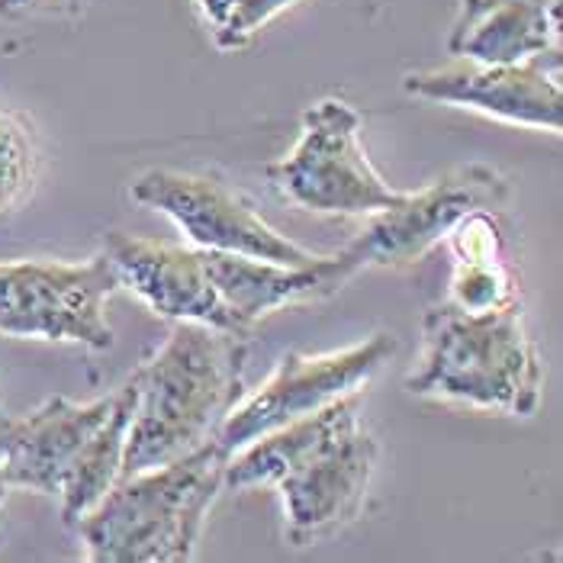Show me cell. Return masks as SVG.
<instances>
[{
	"label": "cell",
	"mask_w": 563,
	"mask_h": 563,
	"mask_svg": "<svg viewBox=\"0 0 563 563\" xmlns=\"http://www.w3.org/2000/svg\"><path fill=\"white\" fill-rule=\"evenodd\" d=\"M40 177V139L33 123L0 107V217L13 213L36 187Z\"/></svg>",
	"instance_id": "9a60e30c"
},
{
	"label": "cell",
	"mask_w": 563,
	"mask_h": 563,
	"mask_svg": "<svg viewBox=\"0 0 563 563\" xmlns=\"http://www.w3.org/2000/svg\"><path fill=\"white\" fill-rule=\"evenodd\" d=\"M0 409H3V402H0Z\"/></svg>",
	"instance_id": "d6986e66"
},
{
	"label": "cell",
	"mask_w": 563,
	"mask_h": 563,
	"mask_svg": "<svg viewBox=\"0 0 563 563\" xmlns=\"http://www.w3.org/2000/svg\"><path fill=\"white\" fill-rule=\"evenodd\" d=\"M229 454L210 438L190 454L120 477L71 528L93 563H180L197 554L207 516L225 489Z\"/></svg>",
	"instance_id": "277c9868"
},
{
	"label": "cell",
	"mask_w": 563,
	"mask_h": 563,
	"mask_svg": "<svg viewBox=\"0 0 563 563\" xmlns=\"http://www.w3.org/2000/svg\"><path fill=\"white\" fill-rule=\"evenodd\" d=\"M393 354L396 339L390 332H374L357 345L329 354L287 351L258 390L232 406L213 441L232 457L264 434L312 416L347 393L364 390Z\"/></svg>",
	"instance_id": "9c48e42d"
},
{
	"label": "cell",
	"mask_w": 563,
	"mask_h": 563,
	"mask_svg": "<svg viewBox=\"0 0 563 563\" xmlns=\"http://www.w3.org/2000/svg\"><path fill=\"white\" fill-rule=\"evenodd\" d=\"M264 177L280 200L316 217H374L402 197L371 165L361 113L339 97L306 107L297 145L271 162Z\"/></svg>",
	"instance_id": "8992f818"
},
{
	"label": "cell",
	"mask_w": 563,
	"mask_h": 563,
	"mask_svg": "<svg viewBox=\"0 0 563 563\" xmlns=\"http://www.w3.org/2000/svg\"><path fill=\"white\" fill-rule=\"evenodd\" d=\"M130 194L139 207L172 219L184 239L197 249L232 252L290 267H309L322 258L280 235L245 194L232 190L213 174L152 168L132 180Z\"/></svg>",
	"instance_id": "30bf717a"
},
{
	"label": "cell",
	"mask_w": 563,
	"mask_h": 563,
	"mask_svg": "<svg viewBox=\"0 0 563 563\" xmlns=\"http://www.w3.org/2000/svg\"><path fill=\"white\" fill-rule=\"evenodd\" d=\"M93 0H0V20L81 16Z\"/></svg>",
	"instance_id": "e0dca14e"
},
{
	"label": "cell",
	"mask_w": 563,
	"mask_h": 563,
	"mask_svg": "<svg viewBox=\"0 0 563 563\" xmlns=\"http://www.w3.org/2000/svg\"><path fill=\"white\" fill-rule=\"evenodd\" d=\"M563 0H461L448 52L483 65L563 55Z\"/></svg>",
	"instance_id": "4fadbf2b"
},
{
	"label": "cell",
	"mask_w": 563,
	"mask_h": 563,
	"mask_svg": "<svg viewBox=\"0 0 563 563\" xmlns=\"http://www.w3.org/2000/svg\"><path fill=\"white\" fill-rule=\"evenodd\" d=\"M117 290V267L103 252L87 261H0V335L107 351V303Z\"/></svg>",
	"instance_id": "52a82bcc"
},
{
	"label": "cell",
	"mask_w": 563,
	"mask_h": 563,
	"mask_svg": "<svg viewBox=\"0 0 563 563\" xmlns=\"http://www.w3.org/2000/svg\"><path fill=\"white\" fill-rule=\"evenodd\" d=\"M509 197L512 187L503 174L471 162L419 190H402L390 210L374 213L342 252L357 274L367 267H406L438 249L471 213H503Z\"/></svg>",
	"instance_id": "ba28073f"
},
{
	"label": "cell",
	"mask_w": 563,
	"mask_h": 563,
	"mask_svg": "<svg viewBox=\"0 0 563 563\" xmlns=\"http://www.w3.org/2000/svg\"><path fill=\"white\" fill-rule=\"evenodd\" d=\"M444 242L454 255L448 303L467 312L521 303L519 271L509 261V239L499 213H471Z\"/></svg>",
	"instance_id": "5bb4252c"
},
{
	"label": "cell",
	"mask_w": 563,
	"mask_h": 563,
	"mask_svg": "<svg viewBox=\"0 0 563 563\" xmlns=\"http://www.w3.org/2000/svg\"><path fill=\"white\" fill-rule=\"evenodd\" d=\"M406 393L432 402L534 416L544 364L525 332L521 303L467 312L441 300L422 316V351L406 374Z\"/></svg>",
	"instance_id": "3957f363"
},
{
	"label": "cell",
	"mask_w": 563,
	"mask_h": 563,
	"mask_svg": "<svg viewBox=\"0 0 563 563\" xmlns=\"http://www.w3.org/2000/svg\"><path fill=\"white\" fill-rule=\"evenodd\" d=\"M563 55L519 65H483L454 58L444 68L412 71L402 78L406 93L432 103L477 110L493 120L528 130H563Z\"/></svg>",
	"instance_id": "8fae6325"
},
{
	"label": "cell",
	"mask_w": 563,
	"mask_h": 563,
	"mask_svg": "<svg viewBox=\"0 0 563 563\" xmlns=\"http://www.w3.org/2000/svg\"><path fill=\"white\" fill-rule=\"evenodd\" d=\"M300 0H225L222 20L213 26V40L219 52H239L261 33L264 23H271L277 13L294 7Z\"/></svg>",
	"instance_id": "2e32d148"
},
{
	"label": "cell",
	"mask_w": 563,
	"mask_h": 563,
	"mask_svg": "<svg viewBox=\"0 0 563 563\" xmlns=\"http://www.w3.org/2000/svg\"><path fill=\"white\" fill-rule=\"evenodd\" d=\"M103 255L117 267L120 287H130L162 319L197 322L225 332V316L203 261V249L142 239L130 232H107Z\"/></svg>",
	"instance_id": "7c38bea8"
},
{
	"label": "cell",
	"mask_w": 563,
	"mask_h": 563,
	"mask_svg": "<svg viewBox=\"0 0 563 563\" xmlns=\"http://www.w3.org/2000/svg\"><path fill=\"white\" fill-rule=\"evenodd\" d=\"M135 390L126 380L93 402L45 399L26 416H7L3 471L10 489L55 496L71 528L123 474Z\"/></svg>",
	"instance_id": "5b68a950"
},
{
	"label": "cell",
	"mask_w": 563,
	"mask_h": 563,
	"mask_svg": "<svg viewBox=\"0 0 563 563\" xmlns=\"http://www.w3.org/2000/svg\"><path fill=\"white\" fill-rule=\"evenodd\" d=\"M377 438L361 422V390L235 451L225 489L277 486L287 541L319 544L361 516L377 471Z\"/></svg>",
	"instance_id": "6da1fadb"
},
{
	"label": "cell",
	"mask_w": 563,
	"mask_h": 563,
	"mask_svg": "<svg viewBox=\"0 0 563 563\" xmlns=\"http://www.w3.org/2000/svg\"><path fill=\"white\" fill-rule=\"evenodd\" d=\"M245 335L177 322L168 342L132 371L135 390L123 474L162 467L217 438L245 390Z\"/></svg>",
	"instance_id": "7a4b0ae2"
},
{
	"label": "cell",
	"mask_w": 563,
	"mask_h": 563,
	"mask_svg": "<svg viewBox=\"0 0 563 563\" xmlns=\"http://www.w3.org/2000/svg\"><path fill=\"white\" fill-rule=\"evenodd\" d=\"M3 448H7V416L0 409V506L10 493V483H7V471H3Z\"/></svg>",
	"instance_id": "ac0fdd59"
}]
</instances>
